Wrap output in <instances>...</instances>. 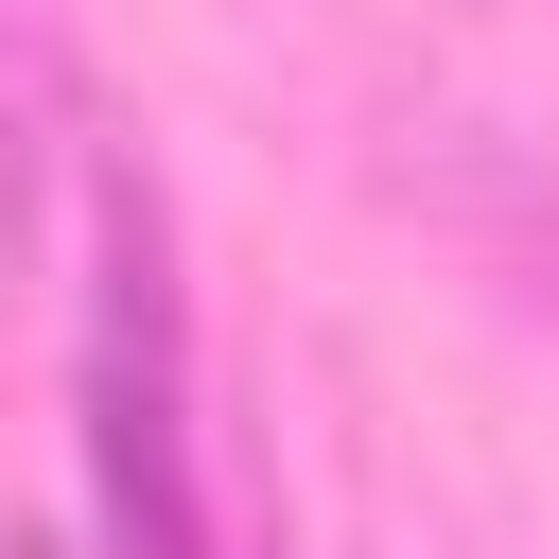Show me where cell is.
<instances>
[{"label": "cell", "instance_id": "cell-1", "mask_svg": "<svg viewBox=\"0 0 559 559\" xmlns=\"http://www.w3.org/2000/svg\"><path fill=\"white\" fill-rule=\"evenodd\" d=\"M0 559H52V542H35V524H17V507H0Z\"/></svg>", "mask_w": 559, "mask_h": 559}]
</instances>
